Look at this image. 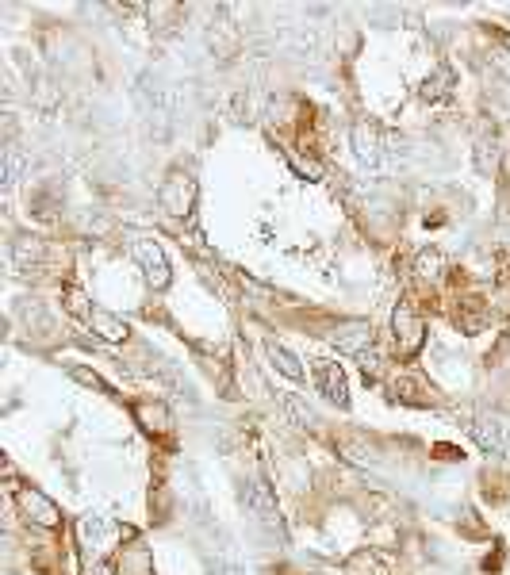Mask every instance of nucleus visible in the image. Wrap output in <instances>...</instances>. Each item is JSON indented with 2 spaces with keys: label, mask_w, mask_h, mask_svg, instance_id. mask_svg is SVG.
Here are the masks:
<instances>
[{
  "label": "nucleus",
  "mask_w": 510,
  "mask_h": 575,
  "mask_svg": "<svg viewBox=\"0 0 510 575\" xmlns=\"http://www.w3.org/2000/svg\"><path fill=\"white\" fill-rule=\"evenodd\" d=\"M265 357H269V361H273V368H277L280 376H288L292 384H300L303 376H307L300 361H296V357H292V353H288L280 342H265Z\"/></svg>",
  "instance_id": "obj_17"
},
{
  "label": "nucleus",
  "mask_w": 510,
  "mask_h": 575,
  "mask_svg": "<svg viewBox=\"0 0 510 575\" xmlns=\"http://www.w3.org/2000/svg\"><path fill=\"white\" fill-rule=\"evenodd\" d=\"M131 414H135V422H139L146 434L169 437V430H173V414H169V407H165V403L142 399V403H135V407H131Z\"/></svg>",
  "instance_id": "obj_8"
},
{
  "label": "nucleus",
  "mask_w": 510,
  "mask_h": 575,
  "mask_svg": "<svg viewBox=\"0 0 510 575\" xmlns=\"http://www.w3.org/2000/svg\"><path fill=\"white\" fill-rule=\"evenodd\" d=\"M487 322H491V303L480 296H464L461 307H457V326L464 334H480Z\"/></svg>",
  "instance_id": "obj_11"
},
{
  "label": "nucleus",
  "mask_w": 510,
  "mask_h": 575,
  "mask_svg": "<svg viewBox=\"0 0 510 575\" xmlns=\"http://www.w3.org/2000/svg\"><path fill=\"white\" fill-rule=\"evenodd\" d=\"M349 146L365 165H376L380 154H384V135H380V127L372 119H357L353 131H349Z\"/></svg>",
  "instance_id": "obj_7"
},
{
  "label": "nucleus",
  "mask_w": 510,
  "mask_h": 575,
  "mask_svg": "<svg viewBox=\"0 0 510 575\" xmlns=\"http://www.w3.org/2000/svg\"><path fill=\"white\" fill-rule=\"evenodd\" d=\"M342 453H346L353 464H376V449H372V445H361V441H346Z\"/></svg>",
  "instance_id": "obj_23"
},
{
  "label": "nucleus",
  "mask_w": 510,
  "mask_h": 575,
  "mask_svg": "<svg viewBox=\"0 0 510 575\" xmlns=\"http://www.w3.org/2000/svg\"><path fill=\"white\" fill-rule=\"evenodd\" d=\"M426 342V322L411 307V299H403L399 307L392 311V345L399 357H415L418 349Z\"/></svg>",
  "instance_id": "obj_1"
},
{
  "label": "nucleus",
  "mask_w": 510,
  "mask_h": 575,
  "mask_svg": "<svg viewBox=\"0 0 510 575\" xmlns=\"http://www.w3.org/2000/svg\"><path fill=\"white\" fill-rule=\"evenodd\" d=\"M507 457H510V449H507ZM507 472H510V460H507Z\"/></svg>",
  "instance_id": "obj_24"
},
{
  "label": "nucleus",
  "mask_w": 510,
  "mask_h": 575,
  "mask_svg": "<svg viewBox=\"0 0 510 575\" xmlns=\"http://www.w3.org/2000/svg\"><path fill=\"white\" fill-rule=\"evenodd\" d=\"M16 506L24 514V522L39 529H58L62 526V506L50 499L39 487H16Z\"/></svg>",
  "instance_id": "obj_2"
},
{
  "label": "nucleus",
  "mask_w": 510,
  "mask_h": 575,
  "mask_svg": "<svg viewBox=\"0 0 510 575\" xmlns=\"http://www.w3.org/2000/svg\"><path fill=\"white\" fill-rule=\"evenodd\" d=\"M445 273H449V261H445V253H441L438 246H430V250H422L415 257V276L422 284L438 288L441 280H445Z\"/></svg>",
  "instance_id": "obj_12"
},
{
  "label": "nucleus",
  "mask_w": 510,
  "mask_h": 575,
  "mask_svg": "<svg viewBox=\"0 0 510 575\" xmlns=\"http://www.w3.org/2000/svg\"><path fill=\"white\" fill-rule=\"evenodd\" d=\"M280 403H284V411H288V418H292V422H296V426H300V430H311V426H315V414L307 411V407H303V403H296V399H292V395H284V399H280Z\"/></svg>",
  "instance_id": "obj_20"
},
{
  "label": "nucleus",
  "mask_w": 510,
  "mask_h": 575,
  "mask_svg": "<svg viewBox=\"0 0 510 575\" xmlns=\"http://www.w3.org/2000/svg\"><path fill=\"white\" fill-rule=\"evenodd\" d=\"M89 330H93L96 338H104V342H127V334H131V326L119 319V315H112V311H104V307H93V315H89Z\"/></svg>",
  "instance_id": "obj_10"
},
{
  "label": "nucleus",
  "mask_w": 510,
  "mask_h": 575,
  "mask_svg": "<svg viewBox=\"0 0 510 575\" xmlns=\"http://www.w3.org/2000/svg\"><path fill=\"white\" fill-rule=\"evenodd\" d=\"M12 261H16L24 273L39 269V265L47 261V242H43V238H16V242H12Z\"/></svg>",
  "instance_id": "obj_15"
},
{
  "label": "nucleus",
  "mask_w": 510,
  "mask_h": 575,
  "mask_svg": "<svg viewBox=\"0 0 510 575\" xmlns=\"http://www.w3.org/2000/svg\"><path fill=\"white\" fill-rule=\"evenodd\" d=\"M116 572L119 575H154V560L142 541H131L127 549H119V560H116Z\"/></svg>",
  "instance_id": "obj_13"
},
{
  "label": "nucleus",
  "mask_w": 510,
  "mask_h": 575,
  "mask_svg": "<svg viewBox=\"0 0 510 575\" xmlns=\"http://www.w3.org/2000/svg\"><path fill=\"white\" fill-rule=\"evenodd\" d=\"M330 345H334L338 353H346V357H365L372 349V322L349 319V322H342V326H334Z\"/></svg>",
  "instance_id": "obj_5"
},
{
  "label": "nucleus",
  "mask_w": 510,
  "mask_h": 575,
  "mask_svg": "<svg viewBox=\"0 0 510 575\" xmlns=\"http://www.w3.org/2000/svg\"><path fill=\"white\" fill-rule=\"evenodd\" d=\"M158 204H162V211L177 215V219L188 215L196 207V181L188 177L185 169H173L162 181V188H158Z\"/></svg>",
  "instance_id": "obj_3"
},
{
  "label": "nucleus",
  "mask_w": 510,
  "mask_h": 575,
  "mask_svg": "<svg viewBox=\"0 0 510 575\" xmlns=\"http://www.w3.org/2000/svg\"><path fill=\"white\" fill-rule=\"evenodd\" d=\"M449 85H453V73H449V69H438L434 77L422 81V100H445V96H449Z\"/></svg>",
  "instance_id": "obj_18"
},
{
  "label": "nucleus",
  "mask_w": 510,
  "mask_h": 575,
  "mask_svg": "<svg viewBox=\"0 0 510 575\" xmlns=\"http://www.w3.org/2000/svg\"><path fill=\"white\" fill-rule=\"evenodd\" d=\"M20 177H24V154L16 146H8L4 150V184L12 188V184H20Z\"/></svg>",
  "instance_id": "obj_19"
},
{
  "label": "nucleus",
  "mask_w": 510,
  "mask_h": 575,
  "mask_svg": "<svg viewBox=\"0 0 510 575\" xmlns=\"http://www.w3.org/2000/svg\"><path fill=\"white\" fill-rule=\"evenodd\" d=\"M346 575H392V568L376 549H357L346 560Z\"/></svg>",
  "instance_id": "obj_16"
},
{
  "label": "nucleus",
  "mask_w": 510,
  "mask_h": 575,
  "mask_svg": "<svg viewBox=\"0 0 510 575\" xmlns=\"http://www.w3.org/2000/svg\"><path fill=\"white\" fill-rule=\"evenodd\" d=\"M242 499H246V506L257 514V522H265V526H280V510L277 503L269 499V491L261 487V483H250L246 491H242Z\"/></svg>",
  "instance_id": "obj_14"
},
{
  "label": "nucleus",
  "mask_w": 510,
  "mask_h": 575,
  "mask_svg": "<svg viewBox=\"0 0 510 575\" xmlns=\"http://www.w3.org/2000/svg\"><path fill=\"white\" fill-rule=\"evenodd\" d=\"M468 434L476 437V445L484 449V453H503L507 449V430L499 426V418H472L468 422Z\"/></svg>",
  "instance_id": "obj_9"
},
{
  "label": "nucleus",
  "mask_w": 510,
  "mask_h": 575,
  "mask_svg": "<svg viewBox=\"0 0 510 575\" xmlns=\"http://www.w3.org/2000/svg\"><path fill=\"white\" fill-rule=\"evenodd\" d=\"M311 376H315V388H319V395H323L326 403L349 407V384H346L342 365H334V361H315V365H311Z\"/></svg>",
  "instance_id": "obj_6"
},
{
  "label": "nucleus",
  "mask_w": 510,
  "mask_h": 575,
  "mask_svg": "<svg viewBox=\"0 0 510 575\" xmlns=\"http://www.w3.org/2000/svg\"><path fill=\"white\" fill-rule=\"evenodd\" d=\"M131 257L139 261V269L150 288H165L169 284V257H165V250L154 238H135L131 242Z\"/></svg>",
  "instance_id": "obj_4"
},
{
  "label": "nucleus",
  "mask_w": 510,
  "mask_h": 575,
  "mask_svg": "<svg viewBox=\"0 0 510 575\" xmlns=\"http://www.w3.org/2000/svg\"><path fill=\"white\" fill-rule=\"evenodd\" d=\"M66 311L77 315V319H89V315H93V303H89V296H85L81 288H70V292H66Z\"/></svg>",
  "instance_id": "obj_21"
},
{
  "label": "nucleus",
  "mask_w": 510,
  "mask_h": 575,
  "mask_svg": "<svg viewBox=\"0 0 510 575\" xmlns=\"http://www.w3.org/2000/svg\"><path fill=\"white\" fill-rule=\"evenodd\" d=\"M70 376H73V380H77V384H85V388H96V391H100V395H112V388H108V384H104V380H100L96 372H89V368L70 365Z\"/></svg>",
  "instance_id": "obj_22"
}]
</instances>
